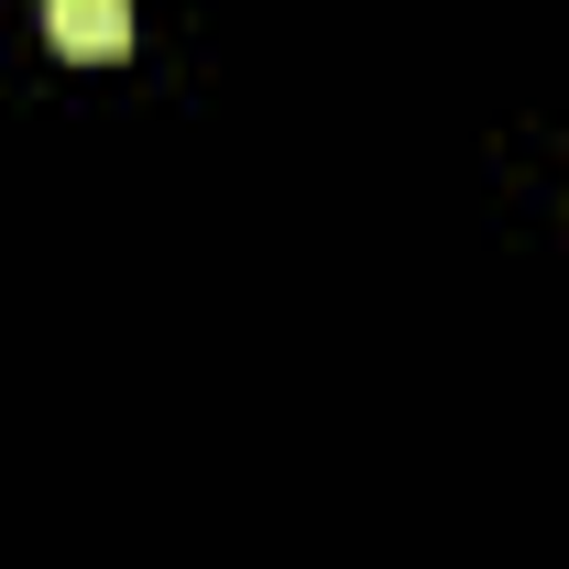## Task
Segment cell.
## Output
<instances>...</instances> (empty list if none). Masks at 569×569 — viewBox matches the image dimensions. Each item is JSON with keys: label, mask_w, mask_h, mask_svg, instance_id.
<instances>
[{"label": "cell", "mask_w": 569, "mask_h": 569, "mask_svg": "<svg viewBox=\"0 0 569 569\" xmlns=\"http://www.w3.org/2000/svg\"><path fill=\"white\" fill-rule=\"evenodd\" d=\"M44 33L67 44V56H132V0H44Z\"/></svg>", "instance_id": "6da1fadb"}]
</instances>
